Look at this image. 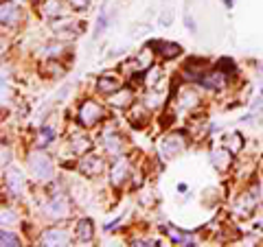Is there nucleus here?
I'll use <instances>...</instances> for the list:
<instances>
[{"label": "nucleus", "mask_w": 263, "mask_h": 247, "mask_svg": "<svg viewBox=\"0 0 263 247\" xmlns=\"http://www.w3.org/2000/svg\"><path fill=\"white\" fill-rule=\"evenodd\" d=\"M27 167L33 173V177L40 179V182H51L55 177V167H53L51 155L44 149H40V147L27 155Z\"/></svg>", "instance_id": "f257e3e1"}, {"label": "nucleus", "mask_w": 263, "mask_h": 247, "mask_svg": "<svg viewBox=\"0 0 263 247\" xmlns=\"http://www.w3.org/2000/svg\"><path fill=\"white\" fill-rule=\"evenodd\" d=\"M103 118H105V110L101 108V103L90 101V98L81 103L79 110H77V122L81 127H95Z\"/></svg>", "instance_id": "f03ea898"}, {"label": "nucleus", "mask_w": 263, "mask_h": 247, "mask_svg": "<svg viewBox=\"0 0 263 247\" xmlns=\"http://www.w3.org/2000/svg\"><path fill=\"white\" fill-rule=\"evenodd\" d=\"M44 215L53 221H60V219H66L70 215V201L68 197L62 195V193H53L48 203L44 205Z\"/></svg>", "instance_id": "7ed1b4c3"}, {"label": "nucleus", "mask_w": 263, "mask_h": 247, "mask_svg": "<svg viewBox=\"0 0 263 247\" xmlns=\"http://www.w3.org/2000/svg\"><path fill=\"white\" fill-rule=\"evenodd\" d=\"M228 81H230L228 72H224L221 68H209L200 79H197V86L204 88V90H221V88L228 86Z\"/></svg>", "instance_id": "20e7f679"}, {"label": "nucleus", "mask_w": 263, "mask_h": 247, "mask_svg": "<svg viewBox=\"0 0 263 247\" xmlns=\"http://www.w3.org/2000/svg\"><path fill=\"white\" fill-rule=\"evenodd\" d=\"M103 158L101 155H97V153H84L81 158L77 160V171L81 173V175H86V177H97V175H101V171H103Z\"/></svg>", "instance_id": "39448f33"}, {"label": "nucleus", "mask_w": 263, "mask_h": 247, "mask_svg": "<svg viewBox=\"0 0 263 247\" xmlns=\"http://www.w3.org/2000/svg\"><path fill=\"white\" fill-rule=\"evenodd\" d=\"M184 147H186L184 134H169V136H164L162 142H160V155L167 160L176 158L180 151H184Z\"/></svg>", "instance_id": "423d86ee"}, {"label": "nucleus", "mask_w": 263, "mask_h": 247, "mask_svg": "<svg viewBox=\"0 0 263 247\" xmlns=\"http://www.w3.org/2000/svg\"><path fill=\"white\" fill-rule=\"evenodd\" d=\"M40 241H42V245H48V247H60V245H70V236L62 228H46L40 234Z\"/></svg>", "instance_id": "0eeeda50"}, {"label": "nucleus", "mask_w": 263, "mask_h": 247, "mask_svg": "<svg viewBox=\"0 0 263 247\" xmlns=\"http://www.w3.org/2000/svg\"><path fill=\"white\" fill-rule=\"evenodd\" d=\"M147 46H149L154 53H158L162 59H176V57H180V53H182V46H180V44L164 42V39H152Z\"/></svg>", "instance_id": "6e6552de"}, {"label": "nucleus", "mask_w": 263, "mask_h": 247, "mask_svg": "<svg viewBox=\"0 0 263 247\" xmlns=\"http://www.w3.org/2000/svg\"><path fill=\"white\" fill-rule=\"evenodd\" d=\"M129 173H132V164L129 160L125 158V155H121V158H117V162H114V167H112V173H110V179H112V186H123L127 182V177H129Z\"/></svg>", "instance_id": "1a4fd4ad"}, {"label": "nucleus", "mask_w": 263, "mask_h": 247, "mask_svg": "<svg viewBox=\"0 0 263 247\" xmlns=\"http://www.w3.org/2000/svg\"><path fill=\"white\" fill-rule=\"evenodd\" d=\"M5 186L11 195H22L27 191V177L20 171L9 169V171H5Z\"/></svg>", "instance_id": "9d476101"}, {"label": "nucleus", "mask_w": 263, "mask_h": 247, "mask_svg": "<svg viewBox=\"0 0 263 247\" xmlns=\"http://www.w3.org/2000/svg\"><path fill=\"white\" fill-rule=\"evenodd\" d=\"M103 147H105V151H108L110 155L121 158L123 155V138H121V134H117L114 129H108L103 134Z\"/></svg>", "instance_id": "9b49d317"}, {"label": "nucleus", "mask_w": 263, "mask_h": 247, "mask_svg": "<svg viewBox=\"0 0 263 247\" xmlns=\"http://www.w3.org/2000/svg\"><path fill=\"white\" fill-rule=\"evenodd\" d=\"M0 13H3V27H15L20 22V9L18 5L11 3V0H3V7H0Z\"/></svg>", "instance_id": "f8f14e48"}, {"label": "nucleus", "mask_w": 263, "mask_h": 247, "mask_svg": "<svg viewBox=\"0 0 263 247\" xmlns=\"http://www.w3.org/2000/svg\"><path fill=\"white\" fill-rule=\"evenodd\" d=\"M149 122V108L145 103H138V105H132L129 110V125L134 129H141Z\"/></svg>", "instance_id": "ddd939ff"}, {"label": "nucleus", "mask_w": 263, "mask_h": 247, "mask_svg": "<svg viewBox=\"0 0 263 247\" xmlns=\"http://www.w3.org/2000/svg\"><path fill=\"white\" fill-rule=\"evenodd\" d=\"M211 162L213 167L217 171H228L233 167V151H228L226 147H221V149H213L211 151Z\"/></svg>", "instance_id": "4468645a"}, {"label": "nucleus", "mask_w": 263, "mask_h": 247, "mask_svg": "<svg viewBox=\"0 0 263 247\" xmlns=\"http://www.w3.org/2000/svg\"><path fill=\"white\" fill-rule=\"evenodd\" d=\"M123 86H121V79L114 77V75H101L97 79V90L105 96H112L114 92H119Z\"/></svg>", "instance_id": "2eb2a0df"}, {"label": "nucleus", "mask_w": 263, "mask_h": 247, "mask_svg": "<svg viewBox=\"0 0 263 247\" xmlns=\"http://www.w3.org/2000/svg\"><path fill=\"white\" fill-rule=\"evenodd\" d=\"M176 103L180 105V108H184V110H191V108H195V105L200 103V94H197L193 88L182 86V88L178 90V98H176Z\"/></svg>", "instance_id": "dca6fc26"}, {"label": "nucleus", "mask_w": 263, "mask_h": 247, "mask_svg": "<svg viewBox=\"0 0 263 247\" xmlns=\"http://www.w3.org/2000/svg\"><path fill=\"white\" fill-rule=\"evenodd\" d=\"M132 98H134V94H132V86L121 88L119 92H114L110 96V105L112 108H129V105H134L132 103Z\"/></svg>", "instance_id": "f3484780"}, {"label": "nucleus", "mask_w": 263, "mask_h": 247, "mask_svg": "<svg viewBox=\"0 0 263 247\" xmlns=\"http://www.w3.org/2000/svg\"><path fill=\"white\" fill-rule=\"evenodd\" d=\"M75 234L81 243H90L95 238V225L90 219H79L77 225H75Z\"/></svg>", "instance_id": "a211bd4d"}, {"label": "nucleus", "mask_w": 263, "mask_h": 247, "mask_svg": "<svg viewBox=\"0 0 263 247\" xmlns=\"http://www.w3.org/2000/svg\"><path fill=\"white\" fill-rule=\"evenodd\" d=\"M42 15H44V18H48V20L64 18V5H62V0H44Z\"/></svg>", "instance_id": "6ab92c4d"}, {"label": "nucleus", "mask_w": 263, "mask_h": 247, "mask_svg": "<svg viewBox=\"0 0 263 247\" xmlns=\"http://www.w3.org/2000/svg\"><path fill=\"white\" fill-rule=\"evenodd\" d=\"M90 149H92V140H90L88 136H72L70 138V151L77 155H84V153H88Z\"/></svg>", "instance_id": "aec40b11"}, {"label": "nucleus", "mask_w": 263, "mask_h": 247, "mask_svg": "<svg viewBox=\"0 0 263 247\" xmlns=\"http://www.w3.org/2000/svg\"><path fill=\"white\" fill-rule=\"evenodd\" d=\"M221 145H224L228 151L239 153V151L243 149V136H241V134H228L224 140H221Z\"/></svg>", "instance_id": "412c9836"}, {"label": "nucleus", "mask_w": 263, "mask_h": 247, "mask_svg": "<svg viewBox=\"0 0 263 247\" xmlns=\"http://www.w3.org/2000/svg\"><path fill=\"white\" fill-rule=\"evenodd\" d=\"M55 142V129L53 127H42L40 129V134H37V147L40 149H46L48 145H53Z\"/></svg>", "instance_id": "4be33fe9"}, {"label": "nucleus", "mask_w": 263, "mask_h": 247, "mask_svg": "<svg viewBox=\"0 0 263 247\" xmlns=\"http://www.w3.org/2000/svg\"><path fill=\"white\" fill-rule=\"evenodd\" d=\"M64 44L60 42H55V44H46L42 48V55L46 57V59H62V55H64Z\"/></svg>", "instance_id": "5701e85b"}, {"label": "nucleus", "mask_w": 263, "mask_h": 247, "mask_svg": "<svg viewBox=\"0 0 263 247\" xmlns=\"http://www.w3.org/2000/svg\"><path fill=\"white\" fill-rule=\"evenodd\" d=\"M164 232H167V236L171 238V243L184 245V238H186V234H184V232H180L178 228H174V225H167V228H164Z\"/></svg>", "instance_id": "b1692460"}, {"label": "nucleus", "mask_w": 263, "mask_h": 247, "mask_svg": "<svg viewBox=\"0 0 263 247\" xmlns=\"http://www.w3.org/2000/svg\"><path fill=\"white\" fill-rule=\"evenodd\" d=\"M0 241H3V247H18V245H22L20 238L15 236L13 232H7V230L0 232Z\"/></svg>", "instance_id": "393cba45"}, {"label": "nucleus", "mask_w": 263, "mask_h": 247, "mask_svg": "<svg viewBox=\"0 0 263 247\" xmlns=\"http://www.w3.org/2000/svg\"><path fill=\"white\" fill-rule=\"evenodd\" d=\"M217 68L228 72V75H235V72H237V64L233 59H228V57H221V59H217Z\"/></svg>", "instance_id": "a878e982"}, {"label": "nucleus", "mask_w": 263, "mask_h": 247, "mask_svg": "<svg viewBox=\"0 0 263 247\" xmlns=\"http://www.w3.org/2000/svg\"><path fill=\"white\" fill-rule=\"evenodd\" d=\"M108 24H110V13L103 9L101 13H99V20H97V27H95V33H97V35H99V33H103V29L108 27Z\"/></svg>", "instance_id": "bb28decb"}, {"label": "nucleus", "mask_w": 263, "mask_h": 247, "mask_svg": "<svg viewBox=\"0 0 263 247\" xmlns=\"http://www.w3.org/2000/svg\"><path fill=\"white\" fill-rule=\"evenodd\" d=\"M18 217H15V212L9 210V208H3V225H13Z\"/></svg>", "instance_id": "cd10ccee"}, {"label": "nucleus", "mask_w": 263, "mask_h": 247, "mask_svg": "<svg viewBox=\"0 0 263 247\" xmlns=\"http://www.w3.org/2000/svg\"><path fill=\"white\" fill-rule=\"evenodd\" d=\"M68 5H70L75 11H86L88 7H90V0H68Z\"/></svg>", "instance_id": "c85d7f7f"}, {"label": "nucleus", "mask_w": 263, "mask_h": 247, "mask_svg": "<svg viewBox=\"0 0 263 247\" xmlns=\"http://www.w3.org/2000/svg\"><path fill=\"white\" fill-rule=\"evenodd\" d=\"M184 27L189 29V33H197V24H195V20H193V15L184 13Z\"/></svg>", "instance_id": "c756f323"}, {"label": "nucleus", "mask_w": 263, "mask_h": 247, "mask_svg": "<svg viewBox=\"0 0 263 247\" xmlns=\"http://www.w3.org/2000/svg\"><path fill=\"white\" fill-rule=\"evenodd\" d=\"M171 20H174V18H171V9H169V11H162V18H160V24H162V27H169Z\"/></svg>", "instance_id": "7c9ffc66"}, {"label": "nucleus", "mask_w": 263, "mask_h": 247, "mask_svg": "<svg viewBox=\"0 0 263 247\" xmlns=\"http://www.w3.org/2000/svg\"><path fill=\"white\" fill-rule=\"evenodd\" d=\"M186 191H189L186 184H178V193H186Z\"/></svg>", "instance_id": "2f4dec72"}, {"label": "nucleus", "mask_w": 263, "mask_h": 247, "mask_svg": "<svg viewBox=\"0 0 263 247\" xmlns=\"http://www.w3.org/2000/svg\"><path fill=\"white\" fill-rule=\"evenodd\" d=\"M221 3H224V7H226V9H230V7L235 5V0H221Z\"/></svg>", "instance_id": "473e14b6"}]
</instances>
